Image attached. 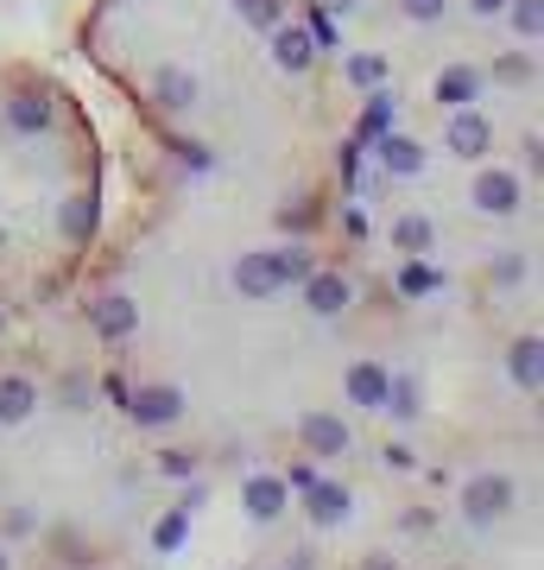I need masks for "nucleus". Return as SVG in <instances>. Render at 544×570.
<instances>
[{
    "label": "nucleus",
    "instance_id": "obj_20",
    "mask_svg": "<svg viewBox=\"0 0 544 570\" xmlns=\"http://www.w3.org/2000/svg\"><path fill=\"white\" fill-rule=\"evenodd\" d=\"M393 127H399V102H393V96H386V89H367V102H362V121H355V146H374L380 140V134H393Z\"/></svg>",
    "mask_w": 544,
    "mask_h": 570
},
{
    "label": "nucleus",
    "instance_id": "obj_34",
    "mask_svg": "<svg viewBox=\"0 0 544 570\" xmlns=\"http://www.w3.org/2000/svg\"><path fill=\"white\" fill-rule=\"evenodd\" d=\"M317 223H323V216H310V204H291V209L279 216L285 235H304V228H317Z\"/></svg>",
    "mask_w": 544,
    "mask_h": 570
},
{
    "label": "nucleus",
    "instance_id": "obj_10",
    "mask_svg": "<svg viewBox=\"0 0 544 570\" xmlns=\"http://www.w3.org/2000/svg\"><path fill=\"white\" fill-rule=\"evenodd\" d=\"M228 285H235L241 298H254V305H260V298H279V292H285L279 254H273V247H254V254H241V261L228 266Z\"/></svg>",
    "mask_w": 544,
    "mask_h": 570
},
{
    "label": "nucleus",
    "instance_id": "obj_3",
    "mask_svg": "<svg viewBox=\"0 0 544 570\" xmlns=\"http://www.w3.org/2000/svg\"><path fill=\"white\" fill-rule=\"evenodd\" d=\"M520 489H513V475L506 469H475L463 482V520L468 527H501L506 513H513Z\"/></svg>",
    "mask_w": 544,
    "mask_h": 570
},
{
    "label": "nucleus",
    "instance_id": "obj_21",
    "mask_svg": "<svg viewBox=\"0 0 544 570\" xmlns=\"http://www.w3.org/2000/svg\"><path fill=\"white\" fill-rule=\"evenodd\" d=\"M386 419L393 425H418V412H424V387H418V374H399L393 367V387H386Z\"/></svg>",
    "mask_w": 544,
    "mask_h": 570
},
{
    "label": "nucleus",
    "instance_id": "obj_15",
    "mask_svg": "<svg viewBox=\"0 0 544 570\" xmlns=\"http://www.w3.org/2000/svg\"><path fill=\"white\" fill-rule=\"evenodd\" d=\"M374 159H380V171L386 178H424V165H431V153H424V140H412V134H380V140L367 146Z\"/></svg>",
    "mask_w": 544,
    "mask_h": 570
},
{
    "label": "nucleus",
    "instance_id": "obj_11",
    "mask_svg": "<svg viewBox=\"0 0 544 570\" xmlns=\"http://www.w3.org/2000/svg\"><path fill=\"white\" fill-rule=\"evenodd\" d=\"M101 235V184H82L77 197L58 204V242L63 247H89Z\"/></svg>",
    "mask_w": 544,
    "mask_h": 570
},
{
    "label": "nucleus",
    "instance_id": "obj_6",
    "mask_svg": "<svg viewBox=\"0 0 544 570\" xmlns=\"http://www.w3.org/2000/svg\"><path fill=\"white\" fill-rule=\"evenodd\" d=\"M298 450L304 456H317V463H336V456H348L355 450V431H348L343 412H304L298 419Z\"/></svg>",
    "mask_w": 544,
    "mask_h": 570
},
{
    "label": "nucleus",
    "instance_id": "obj_31",
    "mask_svg": "<svg viewBox=\"0 0 544 570\" xmlns=\"http://www.w3.org/2000/svg\"><path fill=\"white\" fill-rule=\"evenodd\" d=\"M525 279H532L525 254H494V285H525Z\"/></svg>",
    "mask_w": 544,
    "mask_h": 570
},
{
    "label": "nucleus",
    "instance_id": "obj_2",
    "mask_svg": "<svg viewBox=\"0 0 544 570\" xmlns=\"http://www.w3.org/2000/svg\"><path fill=\"white\" fill-rule=\"evenodd\" d=\"M468 209L487 216V223H506V216H520L525 209V184L513 165H482L475 178H468Z\"/></svg>",
    "mask_w": 544,
    "mask_h": 570
},
{
    "label": "nucleus",
    "instance_id": "obj_9",
    "mask_svg": "<svg viewBox=\"0 0 544 570\" xmlns=\"http://www.w3.org/2000/svg\"><path fill=\"white\" fill-rule=\"evenodd\" d=\"M298 501H304V513H310V527H348V520H355V494H348L336 475H323V469L298 489Z\"/></svg>",
    "mask_w": 544,
    "mask_h": 570
},
{
    "label": "nucleus",
    "instance_id": "obj_29",
    "mask_svg": "<svg viewBox=\"0 0 544 570\" xmlns=\"http://www.w3.org/2000/svg\"><path fill=\"white\" fill-rule=\"evenodd\" d=\"M165 146H171V153L184 159V171H209V165H216V153H209V146L184 140V134H165Z\"/></svg>",
    "mask_w": 544,
    "mask_h": 570
},
{
    "label": "nucleus",
    "instance_id": "obj_13",
    "mask_svg": "<svg viewBox=\"0 0 544 570\" xmlns=\"http://www.w3.org/2000/svg\"><path fill=\"white\" fill-rule=\"evenodd\" d=\"M444 146L456 153V159H487V146H494V121H487L475 102H468V108H449Z\"/></svg>",
    "mask_w": 544,
    "mask_h": 570
},
{
    "label": "nucleus",
    "instance_id": "obj_27",
    "mask_svg": "<svg viewBox=\"0 0 544 570\" xmlns=\"http://www.w3.org/2000/svg\"><path fill=\"white\" fill-rule=\"evenodd\" d=\"M32 532H39V508L13 501V508L0 513V539H7V546H20V539H32Z\"/></svg>",
    "mask_w": 544,
    "mask_h": 570
},
{
    "label": "nucleus",
    "instance_id": "obj_7",
    "mask_svg": "<svg viewBox=\"0 0 544 570\" xmlns=\"http://www.w3.org/2000/svg\"><path fill=\"white\" fill-rule=\"evenodd\" d=\"M241 513L254 527H279L285 513H291V489H285L279 469H254L241 482Z\"/></svg>",
    "mask_w": 544,
    "mask_h": 570
},
{
    "label": "nucleus",
    "instance_id": "obj_40",
    "mask_svg": "<svg viewBox=\"0 0 544 570\" xmlns=\"http://www.w3.org/2000/svg\"><path fill=\"white\" fill-rule=\"evenodd\" d=\"M362 570H399V558H393V551H374V558H367Z\"/></svg>",
    "mask_w": 544,
    "mask_h": 570
},
{
    "label": "nucleus",
    "instance_id": "obj_24",
    "mask_svg": "<svg viewBox=\"0 0 544 570\" xmlns=\"http://www.w3.org/2000/svg\"><path fill=\"white\" fill-rule=\"evenodd\" d=\"M343 77H348V89H386V58L380 51H355V58L343 63Z\"/></svg>",
    "mask_w": 544,
    "mask_h": 570
},
{
    "label": "nucleus",
    "instance_id": "obj_39",
    "mask_svg": "<svg viewBox=\"0 0 544 570\" xmlns=\"http://www.w3.org/2000/svg\"><path fill=\"white\" fill-rule=\"evenodd\" d=\"M468 13H475V20H501L506 0H468Z\"/></svg>",
    "mask_w": 544,
    "mask_h": 570
},
{
    "label": "nucleus",
    "instance_id": "obj_38",
    "mask_svg": "<svg viewBox=\"0 0 544 570\" xmlns=\"http://www.w3.org/2000/svg\"><path fill=\"white\" fill-rule=\"evenodd\" d=\"M101 393H108L115 406H127V393H133V387H127V374H108V381H101Z\"/></svg>",
    "mask_w": 544,
    "mask_h": 570
},
{
    "label": "nucleus",
    "instance_id": "obj_36",
    "mask_svg": "<svg viewBox=\"0 0 544 570\" xmlns=\"http://www.w3.org/2000/svg\"><path fill=\"white\" fill-rule=\"evenodd\" d=\"M310 7H323L329 20H355V13H362V0H310Z\"/></svg>",
    "mask_w": 544,
    "mask_h": 570
},
{
    "label": "nucleus",
    "instance_id": "obj_26",
    "mask_svg": "<svg viewBox=\"0 0 544 570\" xmlns=\"http://www.w3.org/2000/svg\"><path fill=\"white\" fill-rule=\"evenodd\" d=\"M501 20H513V32H520V45H538V26H544V0H506Z\"/></svg>",
    "mask_w": 544,
    "mask_h": 570
},
{
    "label": "nucleus",
    "instance_id": "obj_42",
    "mask_svg": "<svg viewBox=\"0 0 544 570\" xmlns=\"http://www.w3.org/2000/svg\"><path fill=\"white\" fill-rule=\"evenodd\" d=\"M0 247H7V223H0Z\"/></svg>",
    "mask_w": 544,
    "mask_h": 570
},
{
    "label": "nucleus",
    "instance_id": "obj_25",
    "mask_svg": "<svg viewBox=\"0 0 544 570\" xmlns=\"http://www.w3.org/2000/svg\"><path fill=\"white\" fill-rule=\"evenodd\" d=\"M184 539H190V508H171L159 527H152V551L171 558V551H184Z\"/></svg>",
    "mask_w": 544,
    "mask_h": 570
},
{
    "label": "nucleus",
    "instance_id": "obj_32",
    "mask_svg": "<svg viewBox=\"0 0 544 570\" xmlns=\"http://www.w3.org/2000/svg\"><path fill=\"white\" fill-rule=\"evenodd\" d=\"M159 469L171 482H190V475H197V456H190V450H159Z\"/></svg>",
    "mask_w": 544,
    "mask_h": 570
},
{
    "label": "nucleus",
    "instance_id": "obj_30",
    "mask_svg": "<svg viewBox=\"0 0 544 570\" xmlns=\"http://www.w3.org/2000/svg\"><path fill=\"white\" fill-rule=\"evenodd\" d=\"M399 13H405L412 26H444L449 0H399Z\"/></svg>",
    "mask_w": 544,
    "mask_h": 570
},
{
    "label": "nucleus",
    "instance_id": "obj_17",
    "mask_svg": "<svg viewBox=\"0 0 544 570\" xmlns=\"http://www.w3.org/2000/svg\"><path fill=\"white\" fill-rule=\"evenodd\" d=\"M32 412H39V381L13 367V374H0V431H20L32 425Z\"/></svg>",
    "mask_w": 544,
    "mask_h": 570
},
{
    "label": "nucleus",
    "instance_id": "obj_8",
    "mask_svg": "<svg viewBox=\"0 0 544 570\" xmlns=\"http://www.w3.org/2000/svg\"><path fill=\"white\" fill-rule=\"evenodd\" d=\"M304 305H310V317H343L348 305H355V298H362V292H355V279H348L343 266H310V273H304Z\"/></svg>",
    "mask_w": 544,
    "mask_h": 570
},
{
    "label": "nucleus",
    "instance_id": "obj_43",
    "mask_svg": "<svg viewBox=\"0 0 544 570\" xmlns=\"http://www.w3.org/2000/svg\"><path fill=\"white\" fill-rule=\"evenodd\" d=\"M0 330H7V317H0Z\"/></svg>",
    "mask_w": 544,
    "mask_h": 570
},
{
    "label": "nucleus",
    "instance_id": "obj_35",
    "mask_svg": "<svg viewBox=\"0 0 544 570\" xmlns=\"http://www.w3.org/2000/svg\"><path fill=\"white\" fill-rule=\"evenodd\" d=\"M431 527H437V513H431V508H405L399 513V532H418V539H424Z\"/></svg>",
    "mask_w": 544,
    "mask_h": 570
},
{
    "label": "nucleus",
    "instance_id": "obj_16",
    "mask_svg": "<svg viewBox=\"0 0 544 570\" xmlns=\"http://www.w3.org/2000/svg\"><path fill=\"white\" fill-rule=\"evenodd\" d=\"M444 266H431V254H399V266H393V292H399L405 305H418V298H437L444 292Z\"/></svg>",
    "mask_w": 544,
    "mask_h": 570
},
{
    "label": "nucleus",
    "instance_id": "obj_22",
    "mask_svg": "<svg viewBox=\"0 0 544 570\" xmlns=\"http://www.w3.org/2000/svg\"><path fill=\"white\" fill-rule=\"evenodd\" d=\"M386 235H393V247H399V254H431V247H437V223H431L424 209L393 216V228H386Z\"/></svg>",
    "mask_w": 544,
    "mask_h": 570
},
{
    "label": "nucleus",
    "instance_id": "obj_5",
    "mask_svg": "<svg viewBox=\"0 0 544 570\" xmlns=\"http://www.w3.org/2000/svg\"><path fill=\"white\" fill-rule=\"evenodd\" d=\"M146 89H152V108L159 115H190V108L202 102V77L190 70V63H152V77H146Z\"/></svg>",
    "mask_w": 544,
    "mask_h": 570
},
{
    "label": "nucleus",
    "instance_id": "obj_19",
    "mask_svg": "<svg viewBox=\"0 0 544 570\" xmlns=\"http://www.w3.org/2000/svg\"><path fill=\"white\" fill-rule=\"evenodd\" d=\"M482 89H487V77L475 70V63H444V70H437V82H431L437 108H468V102H482Z\"/></svg>",
    "mask_w": 544,
    "mask_h": 570
},
{
    "label": "nucleus",
    "instance_id": "obj_12",
    "mask_svg": "<svg viewBox=\"0 0 544 570\" xmlns=\"http://www.w3.org/2000/svg\"><path fill=\"white\" fill-rule=\"evenodd\" d=\"M386 387H393V367L374 362V355H362V362L343 367V400L355 412H380L386 406Z\"/></svg>",
    "mask_w": 544,
    "mask_h": 570
},
{
    "label": "nucleus",
    "instance_id": "obj_23",
    "mask_svg": "<svg viewBox=\"0 0 544 570\" xmlns=\"http://www.w3.org/2000/svg\"><path fill=\"white\" fill-rule=\"evenodd\" d=\"M487 77L501 82V89H532V82H538V51H532V45H513V51H506V58H494V70H487Z\"/></svg>",
    "mask_w": 544,
    "mask_h": 570
},
{
    "label": "nucleus",
    "instance_id": "obj_33",
    "mask_svg": "<svg viewBox=\"0 0 544 570\" xmlns=\"http://www.w3.org/2000/svg\"><path fill=\"white\" fill-rule=\"evenodd\" d=\"M343 235H348V242H367V235H374V216H367V204H348V209H343Z\"/></svg>",
    "mask_w": 544,
    "mask_h": 570
},
{
    "label": "nucleus",
    "instance_id": "obj_18",
    "mask_svg": "<svg viewBox=\"0 0 544 570\" xmlns=\"http://www.w3.org/2000/svg\"><path fill=\"white\" fill-rule=\"evenodd\" d=\"M506 381H513L520 393H538L544 387V336H538V330H525V336L506 343Z\"/></svg>",
    "mask_w": 544,
    "mask_h": 570
},
{
    "label": "nucleus",
    "instance_id": "obj_1",
    "mask_svg": "<svg viewBox=\"0 0 544 570\" xmlns=\"http://www.w3.org/2000/svg\"><path fill=\"white\" fill-rule=\"evenodd\" d=\"M0 127H7L13 140H44V134L58 127V89L39 82V77H20L0 96Z\"/></svg>",
    "mask_w": 544,
    "mask_h": 570
},
{
    "label": "nucleus",
    "instance_id": "obj_28",
    "mask_svg": "<svg viewBox=\"0 0 544 570\" xmlns=\"http://www.w3.org/2000/svg\"><path fill=\"white\" fill-rule=\"evenodd\" d=\"M279 254V273H285V285H298L310 266H317V247H304V242H285V247H273Z\"/></svg>",
    "mask_w": 544,
    "mask_h": 570
},
{
    "label": "nucleus",
    "instance_id": "obj_4",
    "mask_svg": "<svg viewBox=\"0 0 544 570\" xmlns=\"http://www.w3.org/2000/svg\"><path fill=\"white\" fill-rule=\"evenodd\" d=\"M121 412L140 431H178L184 425V387H171V381H146V387L127 393Z\"/></svg>",
    "mask_w": 544,
    "mask_h": 570
},
{
    "label": "nucleus",
    "instance_id": "obj_41",
    "mask_svg": "<svg viewBox=\"0 0 544 570\" xmlns=\"http://www.w3.org/2000/svg\"><path fill=\"white\" fill-rule=\"evenodd\" d=\"M0 570H13V546L7 539H0Z\"/></svg>",
    "mask_w": 544,
    "mask_h": 570
},
{
    "label": "nucleus",
    "instance_id": "obj_14",
    "mask_svg": "<svg viewBox=\"0 0 544 570\" xmlns=\"http://www.w3.org/2000/svg\"><path fill=\"white\" fill-rule=\"evenodd\" d=\"M89 330H96L101 343H127V336L140 330V305H133L127 292H96V298H89Z\"/></svg>",
    "mask_w": 544,
    "mask_h": 570
},
{
    "label": "nucleus",
    "instance_id": "obj_37",
    "mask_svg": "<svg viewBox=\"0 0 544 570\" xmlns=\"http://www.w3.org/2000/svg\"><path fill=\"white\" fill-rule=\"evenodd\" d=\"M380 456H386V463H393V469H399V475H405V469H418V456H412V450H405V444H386Z\"/></svg>",
    "mask_w": 544,
    "mask_h": 570
}]
</instances>
